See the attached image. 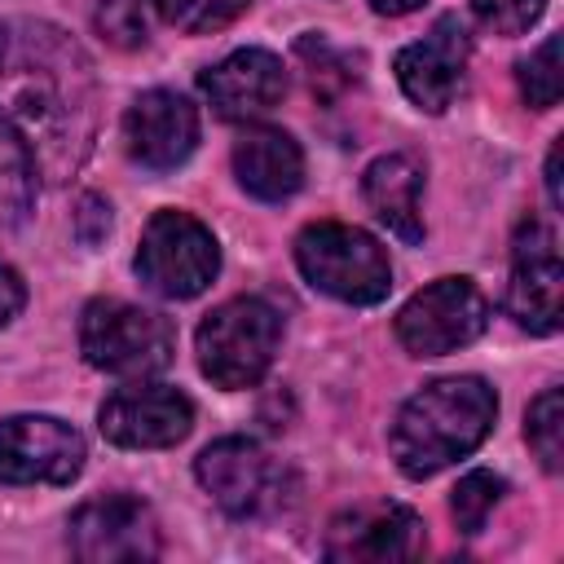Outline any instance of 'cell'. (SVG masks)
I'll return each mask as SVG.
<instances>
[{
    "mask_svg": "<svg viewBox=\"0 0 564 564\" xmlns=\"http://www.w3.org/2000/svg\"><path fill=\"white\" fill-rule=\"evenodd\" d=\"M524 436H529L538 463H542L546 471H560V463H564V397H560V388H546V392L529 405Z\"/></svg>",
    "mask_w": 564,
    "mask_h": 564,
    "instance_id": "cell-20",
    "label": "cell"
},
{
    "mask_svg": "<svg viewBox=\"0 0 564 564\" xmlns=\"http://www.w3.org/2000/svg\"><path fill=\"white\" fill-rule=\"evenodd\" d=\"M154 4H159V13H163L176 31L207 35V31L229 26L238 13H247L251 0H154Z\"/></svg>",
    "mask_w": 564,
    "mask_h": 564,
    "instance_id": "cell-23",
    "label": "cell"
},
{
    "mask_svg": "<svg viewBox=\"0 0 564 564\" xmlns=\"http://www.w3.org/2000/svg\"><path fill=\"white\" fill-rule=\"evenodd\" d=\"M361 194L370 203V212L379 216V225H388V234H397L401 242H419L423 238V167L410 154H383L366 167L361 176Z\"/></svg>",
    "mask_w": 564,
    "mask_h": 564,
    "instance_id": "cell-18",
    "label": "cell"
},
{
    "mask_svg": "<svg viewBox=\"0 0 564 564\" xmlns=\"http://www.w3.org/2000/svg\"><path fill=\"white\" fill-rule=\"evenodd\" d=\"M84 467V441L48 414H13L0 423V485H66Z\"/></svg>",
    "mask_w": 564,
    "mask_h": 564,
    "instance_id": "cell-9",
    "label": "cell"
},
{
    "mask_svg": "<svg viewBox=\"0 0 564 564\" xmlns=\"http://www.w3.org/2000/svg\"><path fill=\"white\" fill-rule=\"evenodd\" d=\"M498 414V397L476 375L436 379L414 392L392 423V458L410 480L436 476L441 467L471 454Z\"/></svg>",
    "mask_w": 564,
    "mask_h": 564,
    "instance_id": "cell-2",
    "label": "cell"
},
{
    "mask_svg": "<svg viewBox=\"0 0 564 564\" xmlns=\"http://www.w3.org/2000/svg\"><path fill=\"white\" fill-rule=\"evenodd\" d=\"M93 66L84 48L48 22L0 26V128L31 154L35 172H70L93 137Z\"/></svg>",
    "mask_w": 564,
    "mask_h": 564,
    "instance_id": "cell-1",
    "label": "cell"
},
{
    "mask_svg": "<svg viewBox=\"0 0 564 564\" xmlns=\"http://www.w3.org/2000/svg\"><path fill=\"white\" fill-rule=\"evenodd\" d=\"M546 194H551V207H564V189H560V141L546 154Z\"/></svg>",
    "mask_w": 564,
    "mask_h": 564,
    "instance_id": "cell-28",
    "label": "cell"
},
{
    "mask_svg": "<svg viewBox=\"0 0 564 564\" xmlns=\"http://www.w3.org/2000/svg\"><path fill=\"white\" fill-rule=\"evenodd\" d=\"M97 423H101V436L123 449H167L189 436L194 405L176 388L132 383V388H119L115 397H106Z\"/></svg>",
    "mask_w": 564,
    "mask_h": 564,
    "instance_id": "cell-11",
    "label": "cell"
},
{
    "mask_svg": "<svg viewBox=\"0 0 564 564\" xmlns=\"http://www.w3.org/2000/svg\"><path fill=\"white\" fill-rule=\"evenodd\" d=\"M234 176L260 203H282L304 181V154L282 128H251L234 145Z\"/></svg>",
    "mask_w": 564,
    "mask_h": 564,
    "instance_id": "cell-17",
    "label": "cell"
},
{
    "mask_svg": "<svg viewBox=\"0 0 564 564\" xmlns=\"http://www.w3.org/2000/svg\"><path fill=\"white\" fill-rule=\"evenodd\" d=\"M220 269V247L203 220L189 212H154L141 247H137V278L163 300H194L212 286Z\"/></svg>",
    "mask_w": 564,
    "mask_h": 564,
    "instance_id": "cell-6",
    "label": "cell"
},
{
    "mask_svg": "<svg viewBox=\"0 0 564 564\" xmlns=\"http://www.w3.org/2000/svg\"><path fill=\"white\" fill-rule=\"evenodd\" d=\"M516 264H511V282H507V313L533 330V335H551L560 330L564 317V264L555 251V234L551 225H542L538 216H529L511 242Z\"/></svg>",
    "mask_w": 564,
    "mask_h": 564,
    "instance_id": "cell-10",
    "label": "cell"
},
{
    "mask_svg": "<svg viewBox=\"0 0 564 564\" xmlns=\"http://www.w3.org/2000/svg\"><path fill=\"white\" fill-rule=\"evenodd\" d=\"M31 181H35V163L22 150V141L0 128V225L18 220L31 203Z\"/></svg>",
    "mask_w": 564,
    "mask_h": 564,
    "instance_id": "cell-19",
    "label": "cell"
},
{
    "mask_svg": "<svg viewBox=\"0 0 564 564\" xmlns=\"http://www.w3.org/2000/svg\"><path fill=\"white\" fill-rule=\"evenodd\" d=\"M106 229H110V207H106L97 194H84V198H79V212H75V234L93 247Z\"/></svg>",
    "mask_w": 564,
    "mask_h": 564,
    "instance_id": "cell-26",
    "label": "cell"
},
{
    "mask_svg": "<svg viewBox=\"0 0 564 564\" xmlns=\"http://www.w3.org/2000/svg\"><path fill=\"white\" fill-rule=\"evenodd\" d=\"M22 304H26V286H22L18 269L0 260V326H4V322H13Z\"/></svg>",
    "mask_w": 564,
    "mask_h": 564,
    "instance_id": "cell-27",
    "label": "cell"
},
{
    "mask_svg": "<svg viewBox=\"0 0 564 564\" xmlns=\"http://www.w3.org/2000/svg\"><path fill=\"white\" fill-rule=\"evenodd\" d=\"M194 476L212 494L216 507H225L229 516H251V511H260V502L269 494L273 467H269V454L256 441L225 436V441H212L198 454Z\"/></svg>",
    "mask_w": 564,
    "mask_h": 564,
    "instance_id": "cell-15",
    "label": "cell"
},
{
    "mask_svg": "<svg viewBox=\"0 0 564 564\" xmlns=\"http://www.w3.org/2000/svg\"><path fill=\"white\" fill-rule=\"evenodd\" d=\"M203 93L225 119H256L273 110L286 93V70L264 48H238L203 75Z\"/></svg>",
    "mask_w": 564,
    "mask_h": 564,
    "instance_id": "cell-16",
    "label": "cell"
},
{
    "mask_svg": "<svg viewBox=\"0 0 564 564\" xmlns=\"http://www.w3.org/2000/svg\"><path fill=\"white\" fill-rule=\"evenodd\" d=\"M198 141V115L194 106L172 93V88H150L141 93L128 115H123V145L128 154L150 167V172H167V167H181L189 159Z\"/></svg>",
    "mask_w": 564,
    "mask_h": 564,
    "instance_id": "cell-14",
    "label": "cell"
},
{
    "mask_svg": "<svg viewBox=\"0 0 564 564\" xmlns=\"http://www.w3.org/2000/svg\"><path fill=\"white\" fill-rule=\"evenodd\" d=\"M66 542L88 564H123L159 555V520L132 494H106L70 511Z\"/></svg>",
    "mask_w": 564,
    "mask_h": 564,
    "instance_id": "cell-8",
    "label": "cell"
},
{
    "mask_svg": "<svg viewBox=\"0 0 564 564\" xmlns=\"http://www.w3.org/2000/svg\"><path fill=\"white\" fill-rule=\"evenodd\" d=\"M176 330L163 313L128 300H93L79 317V352L88 366L123 379L159 375L172 361Z\"/></svg>",
    "mask_w": 564,
    "mask_h": 564,
    "instance_id": "cell-4",
    "label": "cell"
},
{
    "mask_svg": "<svg viewBox=\"0 0 564 564\" xmlns=\"http://www.w3.org/2000/svg\"><path fill=\"white\" fill-rule=\"evenodd\" d=\"M97 31L115 48H141L150 35V0H101Z\"/></svg>",
    "mask_w": 564,
    "mask_h": 564,
    "instance_id": "cell-24",
    "label": "cell"
},
{
    "mask_svg": "<svg viewBox=\"0 0 564 564\" xmlns=\"http://www.w3.org/2000/svg\"><path fill=\"white\" fill-rule=\"evenodd\" d=\"M502 489H507L502 476H494V471H467V476L458 480L454 498H449V511H454L458 529H463V533H480L485 520H489V511L498 507Z\"/></svg>",
    "mask_w": 564,
    "mask_h": 564,
    "instance_id": "cell-22",
    "label": "cell"
},
{
    "mask_svg": "<svg viewBox=\"0 0 564 564\" xmlns=\"http://www.w3.org/2000/svg\"><path fill=\"white\" fill-rule=\"evenodd\" d=\"M542 9H546V0H471V13H476L489 31H498V35H520V31H529V26L542 18Z\"/></svg>",
    "mask_w": 564,
    "mask_h": 564,
    "instance_id": "cell-25",
    "label": "cell"
},
{
    "mask_svg": "<svg viewBox=\"0 0 564 564\" xmlns=\"http://www.w3.org/2000/svg\"><path fill=\"white\" fill-rule=\"evenodd\" d=\"M375 4V13H388V18H401V13H410V9H419L423 0H370Z\"/></svg>",
    "mask_w": 564,
    "mask_h": 564,
    "instance_id": "cell-29",
    "label": "cell"
},
{
    "mask_svg": "<svg viewBox=\"0 0 564 564\" xmlns=\"http://www.w3.org/2000/svg\"><path fill=\"white\" fill-rule=\"evenodd\" d=\"M282 339V317L260 295H238L212 308L198 326V366L216 388H251L269 370Z\"/></svg>",
    "mask_w": 564,
    "mask_h": 564,
    "instance_id": "cell-5",
    "label": "cell"
},
{
    "mask_svg": "<svg viewBox=\"0 0 564 564\" xmlns=\"http://www.w3.org/2000/svg\"><path fill=\"white\" fill-rule=\"evenodd\" d=\"M322 551L326 560H344V564L410 560L423 551V524L401 502H361L330 520Z\"/></svg>",
    "mask_w": 564,
    "mask_h": 564,
    "instance_id": "cell-12",
    "label": "cell"
},
{
    "mask_svg": "<svg viewBox=\"0 0 564 564\" xmlns=\"http://www.w3.org/2000/svg\"><path fill=\"white\" fill-rule=\"evenodd\" d=\"M560 88H564L560 35H546L529 57H520V93L533 110H551V106H560Z\"/></svg>",
    "mask_w": 564,
    "mask_h": 564,
    "instance_id": "cell-21",
    "label": "cell"
},
{
    "mask_svg": "<svg viewBox=\"0 0 564 564\" xmlns=\"http://www.w3.org/2000/svg\"><path fill=\"white\" fill-rule=\"evenodd\" d=\"M489 322V300L471 278H441L414 291L397 313V339L414 357H445L471 344Z\"/></svg>",
    "mask_w": 564,
    "mask_h": 564,
    "instance_id": "cell-7",
    "label": "cell"
},
{
    "mask_svg": "<svg viewBox=\"0 0 564 564\" xmlns=\"http://www.w3.org/2000/svg\"><path fill=\"white\" fill-rule=\"evenodd\" d=\"M295 264L308 286L344 304H379L392 291L388 251L357 225L317 220L295 238Z\"/></svg>",
    "mask_w": 564,
    "mask_h": 564,
    "instance_id": "cell-3",
    "label": "cell"
},
{
    "mask_svg": "<svg viewBox=\"0 0 564 564\" xmlns=\"http://www.w3.org/2000/svg\"><path fill=\"white\" fill-rule=\"evenodd\" d=\"M467 48H471V40H467L463 18L458 13H441L423 40H414V44H405L397 53V79H401L405 97L419 110L441 115L454 101L458 84H463Z\"/></svg>",
    "mask_w": 564,
    "mask_h": 564,
    "instance_id": "cell-13",
    "label": "cell"
}]
</instances>
